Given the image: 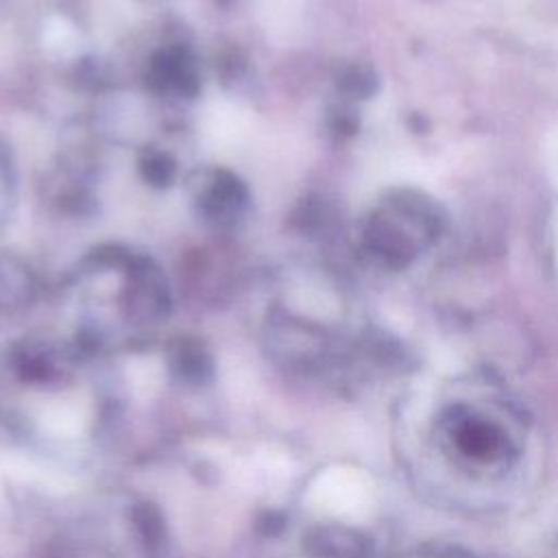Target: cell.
Segmentation results:
<instances>
[{
    "label": "cell",
    "instance_id": "1",
    "mask_svg": "<svg viewBox=\"0 0 558 558\" xmlns=\"http://www.w3.org/2000/svg\"><path fill=\"white\" fill-rule=\"evenodd\" d=\"M429 442L449 469L473 480H495L519 466L525 425L508 401L460 392L436 405Z\"/></svg>",
    "mask_w": 558,
    "mask_h": 558
},
{
    "label": "cell",
    "instance_id": "2",
    "mask_svg": "<svg viewBox=\"0 0 558 558\" xmlns=\"http://www.w3.org/2000/svg\"><path fill=\"white\" fill-rule=\"evenodd\" d=\"M442 227L445 214L434 198L416 190H403L375 211L366 240L381 264L403 268L434 246Z\"/></svg>",
    "mask_w": 558,
    "mask_h": 558
},
{
    "label": "cell",
    "instance_id": "3",
    "mask_svg": "<svg viewBox=\"0 0 558 558\" xmlns=\"http://www.w3.org/2000/svg\"><path fill=\"white\" fill-rule=\"evenodd\" d=\"M83 423H85V412L68 405L41 412V425L54 434H65V436L76 434L83 427Z\"/></svg>",
    "mask_w": 558,
    "mask_h": 558
},
{
    "label": "cell",
    "instance_id": "4",
    "mask_svg": "<svg viewBox=\"0 0 558 558\" xmlns=\"http://www.w3.org/2000/svg\"><path fill=\"white\" fill-rule=\"evenodd\" d=\"M399 558H480L477 554L458 547V545H421V547H412L410 551H405Z\"/></svg>",
    "mask_w": 558,
    "mask_h": 558
}]
</instances>
